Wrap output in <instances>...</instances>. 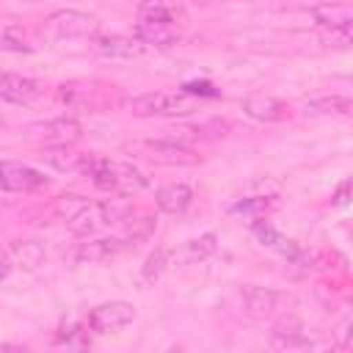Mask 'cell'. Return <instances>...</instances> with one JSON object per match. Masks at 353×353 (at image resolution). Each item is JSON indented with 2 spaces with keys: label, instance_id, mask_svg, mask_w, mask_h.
<instances>
[{
  "label": "cell",
  "instance_id": "cell-1",
  "mask_svg": "<svg viewBox=\"0 0 353 353\" xmlns=\"http://www.w3.org/2000/svg\"><path fill=\"white\" fill-rule=\"evenodd\" d=\"M80 174H85L97 188L113 190V193H124V196H132V193L146 188V176L135 165L119 163V160H108L102 154H85Z\"/></svg>",
  "mask_w": 353,
  "mask_h": 353
},
{
  "label": "cell",
  "instance_id": "cell-2",
  "mask_svg": "<svg viewBox=\"0 0 353 353\" xmlns=\"http://www.w3.org/2000/svg\"><path fill=\"white\" fill-rule=\"evenodd\" d=\"M196 105H199L196 97L188 91H179V94L149 91L130 102V113L132 116H188L196 110Z\"/></svg>",
  "mask_w": 353,
  "mask_h": 353
},
{
  "label": "cell",
  "instance_id": "cell-3",
  "mask_svg": "<svg viewBox=\"0 0 353 353\" xmlns=\"http://www.w3.org/2000/svg\"><path fill=\"white\" fill-rule=\"evenodd\" d=\"M127 149L141 152L143 157H149V160H154V163H168V165H193V163H199V154H196L193 149H188L185 143L171 141V138L135 141V143H130Z\"/></svg>",
  "mask_w": 353,
  "mask_h": 353
},
{
  "label": "cell",
  "instance_id": "cell-4",
  "mask_svg": "<svg viewBox=\"0 0 353 353\" xmlns=\"http://www.w3.org/2000/svg\"><path fill=\"white\" fill-rule=\"evenodd\" d=\"M240 298L245 303V309L254 314V317H268V314H281L287 309L295 306V295L290 292H281V290H270V287H243L240 290Z\"/></svg>",
  "mask_w": 353,
  "mask_h": 353
},
{
  "label": "cell",
  "instance_id": "cell-5",
  "mask_svg": "<svg viewBox=\"0 0 353 353\" xmlns=\"http://www.w3.org/2000/svg\"><path fill=\"white\" fill-rule=\"evenodd\" d=\"M47 22L52 33H58L61 39H94L99 33V19L85 11H74V8L52 11Z\"/></svg>",
  "mask_w": 353,
  "mask_h": 353
},
{
  "label": "cell",
  "instance_id": "cell-6",
  "mask_svg": "<svg viewBox=\"0 0 353 353\" xmlns=\"http://www.w3.org/2000/svg\"><path fill=\"white\" fill-rule=\"evenodd\" d=\"M254 234H256V240H259L265 248L279 251L290 265H301V268H320V265L314 262V256H312V254H306L295 240H290V237H284L281 232H276L270 223H254Z\"/></svg>",
  "mask_w": 353,
  "mask_h": 353
},
{
  "label": "cell",
  "instance_id": "cell-7",
  "mask_svg": "<svg viewBox=\"0 0 353 353\" xmlns=\"http://www.w3.org/2000/svg\"><path fill=\"white\" fill-rule=\"evenodd\" d=\"M135 317V306L127 301H108L88 312V328L94 334H113L124 325H130Z\"/></svg>",
  "mask_w": 353,
  "mask_h": 353
},
{
  "label": "cell",
  "instance_id": "cell-8",
  "mask_svg": "<svg viewBox=\"0 0 353 353\" xmlns=\"http://www.w3.org/2000/svg\"><path fill=\"white\" fill-rule=\"evenodd\" d=\"M28 132H30V138L44 141V146H66L83 135V127L72 116H58V119L41 121V124H30Z\"/></svg>",
  "mask_w": 353,
  "mask_h": 353
},
{
  "label": "cell",
  "instance_id": "cell-9",
  "mask_svg": "<svg viewBox=\"0 0 353 353\" xmlns=\"http://www.w3.org/2000/svg\"><path fill=\"white\" fill-rule=\"evenodd\" d=\"M0 179H3V190H8V193H33V190L47 188V176L41 171H36L33 165H25V163H14V160L3 163Z\"/></svg>",
  "mask_w": 353,
  "mask_h": 353
},
{
  "label": "cell",
  "instance_id": "cell-10",
  "mask_svg": "<svg viewBox=\"0 0 353 353\" xmlns=\"http://www.w3.org/2000/svg\"><path fill=\"white\" fill-rule=\"evenodd\" d=\"M44 80H36V77H22V74H14V72H6L3 80H0V97L11 105H30L33 99H39L44 94Z\"/></svg>",
  "mask_w": 353,
  "mask_h": 353
},
{
  "label": "cell",
  "instance_id": "cell-11",
  "mask_svg": "<svg viewBox=\"0 0 353 353\" xmlns=\"http://www.w3.org/2000/svg\"><path fill=\"white\" fill-rule=\"evenodd\" d=\"M135 248V243L127 237V234H116V237H97V240H88V243H80L77 251H74V259L77 262H105L121 251H130Z\"/></svg>",
  "mask_w": 353,
  "mask_h": 353
},
{
  "label": "cell",
  "instance_id": "cell-12",
  "mask_svg": "<svg viewBox=\"0 0 353 353\" xmlns=\"http://www.w3.org/2000/svg\"><path fill=\"white\" fill-rule=\"evenodd\" d=\"M215 248H218V240H215L212 232H204V234H199V237H190V240H185L179 248H168V268L201 262V259L212 256Z\"/></svg>",
  "mask_w": 353,
  "mask_h": 353
},
{
  "label": "cell",
  "instance_id": "cell-13",
  "mask_svg": "<svg viewBox=\"0 0 353 353\" xmlns=\"http://www.w3.org/2000/svg\"><path fill=\"white\" fill-rule=\"evenodd\" d=\"M132 36H138L149 47H171L174 41L182 39V28H179V22H149V19H141L135 25Z\"/></svg>",
  "mask_w": 353,
  "mask_h": 353
},
{
  "label": "cell",
  "instance_id": "cell-14",
  "mask_svg": "<svg viewBox=\"0 0 353 353\" xmlns=\"http://www.w3.org/2000/svg\"><path fill=\"white\" fill-rule=\"evenodd\" d=\"M270 345L276 350H301V347H312V339L298 320H279L270 328Z\"/></svg>",
  "mask_w": 353,
  "mask_h": 353
},
{
  "label": "cell",
  "instance_id": "cell-15",
  "mask_svg": "<svg viewBox=\"0 0 353 353\" xmlns=\"http://www.w3.org/2000/svg\"><path fill=\"white\" fill-rule=\"evenodd\" d=\"M146 47H149V44H143L138 36H108V39H99V41H97L99 55L116 58V61L141 58V55L146 52Z\"/></svg>",
  "mask_w": 353,
  "mask_h": 353
},
{
  "label": "cell",
  "instance_id": "cell-16",
  "mask_svg": "<svg viewBox=\"0 0 353 353\" xmlns=\"http://www.w3.org/2000/svg\"><path fill=\"white\" fill-rule=\"evenodd\" d=\"M243 110L245 116L256 119V121H281L287 119V105L276 97H265V94H254L243 99Z\"/></svg>",
  "mask_w": 353,
  "mask_h": 353
},
{
  "label": "cell",
  "instance_id": "cell-17",
  "mask_svg": "<svg viewBox=\"0 0 353 353\" xmlns=\"http://www.w3.org/2000/svg\"><path fill=\"white\" fill-rule=\"evenodd\" d=\"M154 201H157V207H160L163 212H168V215H182V212L190 207V201H193V190H190L188 185H182V182H171V185H163V188L154 193Z\"/></svg>",
  "mask_w": 353,
  "mask_h": 353
},
{
  "label": "cell",
  "instance_id": "cell-18",
  "mask_svg": "<svg viewBox=\"0 0 353 353\" xmlns=\"http://www.w3.org/2000/svg\"><path fill=\"white\" fill-rule=\"evenodd\" d=\"M41 160H44L50 168H55V171H80L85 154H83V152H74V149L66 143V146H44V149H41Z\"/></svg>",
  "mask_w": 353,
  "mask_h": 353
},
{
  "label": "cell",
  "instance_id": "cell-19",
  "mask_svg": "<svg viewBox=\"0 0 353 353\" xmlns=\"http://www.w3.org/2000/svg\"><path fill=\"white\" fill-rule=\"evenodd\" d=\"M309 116H353V99L345 97H314L303 102Z\"/></svg>",
  "mask_w": 353,
  "mask_h": 353
},
{
  "label": "cell",
  "instance_id": "cell-20",
  "mask_svg": "<svg viewBox=\"0 0 353 353\" xmlns=\"http://www.w3.org/2000/svg\"><path fill=\"white\" fill-rule=\"evenodd\" d=\"M6 251L11 254L14 265H19L25 270H33V268H39L44 262V245L39 240H17Z\"/></svg>",
  "mask_w": 353,
  "mask_h": 353
},
{
  "label": "cell",
  "instance_id": "cell-21",
  "mask_svg": "<svg viewBox=\"0 0 353 353\" xmlns=\"http://www.w3.org/2000/svg\"><path fill=\"white\" fill-rule=\"evenodd\" d=\"M74 234H80V237H88V234H94L97 229H102L105 226V215H102V207H99V201H91L74 221H69L66 223Z\"/></svg>",
  "mask_w": 353,
  "mask_h": 353
},
{
  "label": "cell",
  "instance_id": "cell-22",
  "mask_svg": "<svg viewBox=\"0 0 353 353\" xmlns=\"http://www.w3.org/2000/svg\"><path fill=\"white\" fill-rule=\"evenodd\" d=\"M91 201L85 199V196H74V193H66V196H58L55 201H52V207H50V215L55 218V221H63V223H69V221H74L85 207H88Z\"/></svg>",
  "mask_w": 353,
  "mask_h": 353
},
{
  "label": "cell",
  "instance_id": "cell-23",
  "mask_svg": "<svg viewBox=\"0 0 353 353\" xmlns=\"http://www.w3.org/2000/svg\"><path fill=\"white\" fill-rule=\"evenodd\" d=\"M312 17H314V22L317 25H323V28H339V25H345L350 17H353V11L347 8V6H339V3H320V6H314L312 8Z\"/></svg>",
  "mask_w": 353,
  "mask_h": 353
},
{
  "label": "cell",
  "instance_id": "cell-24",
  "mask_svg": "<svg viewBox=\"0 0 353 353\" xmlns=\"http://www.w3.org/2000/svg\"><path fill=\"white\" fill-rule=\"evenodd\" d=\"M138 14H141V19H149V22H179L182 19V14L163 0H143Z\"/></svg>",
  "mask_w": 353,
  "mask_h": 353
},
{
  "label": "cell",
  "instance_id": "cell-25",
  "mask_svg": "<svg viewBox=\"0 0 353 353\" xmlns=\"http://www.w3.org/2000/svg\"><path fill=\"white\" fill-rule=\"evenodd\" d=\"M0 44H3L6 52H30V50H33V47L28 44L22 28L14 25V22H6V25H3V39H0Z\"/></svg>",
  "mask_w": 353,
  "mask_h": 353
},
{
  "label": "cell",
  "instance_id": "cell-26",
  "mask_svg": "<svg viewBox=\"0 0 353 353\" xmlns=\"http://www.w3.org/2000/svg\"><path fill=\"white\" fill-rule=\"evenodd\" d=\"M163 270H168V248H157L146 256L143 268H141V279L143 281H154Z\"/></svg>",
  "mask_w": 353,
  "mask_h": 353
},
{
  "label": "cell",
  "instance_id": "cell-27",
  "mask_svg": "<svg viewBox=\"0 0 353 353\" xmlns=\"http://www.w3.org/2000/svg\"><path fill=\"white\" fill-rule=\"evenodd\" d=\"M270 207H273V199H268V196H254V199L237 201V204L232 207V212H256V215H262V212H268Z\"/></svg>",
  "mask_w": 353,
  "mask_h": 353
},
{
  "label": "cell",
  "instance_id": "cell-28",
  "mask_svg": "<svg viewBox=\"0 0 353 353\" xmlns=\"http://www.w3.org/2000/svg\"><path fill=\"white\" fill-rule=\"evenodd\" d=\"M353 201V176H347L339 188H336V193H334V204L336 207H345V204H350Z\"/></svg>",
  "mask_w": 353,
  "mask_h": 353
},
{
  "label": "cell",
  "instance_id": "cell-29",
  "mask_svg": "<svg viewBox=\"0 0 353 353\" xmlns=\"http://www.w3.org/2000/svg\"><path fill=\"white\" fill-rule=\"evenodd\" d=\"M63 342H66V347H88V336H83V328L80 325L69 328L66 336H63Z\"/></svg>",
  "mask_w": 353,
  "mask_h": 353
},
{
  "label": "cell",
  "instance_id": "cell-30",
  "mask_svg": "<svg viewBox=\"0 0 353 353\" xmlns=\"http://www.w3.org/2000/svg\"><path fill=\"white\" fill-rule=\"evenodd\" d=\"M334 36H336L339 41H345V44H353V17H350L345 25L334 28Z\"/></svg>",
  "mask_w": 353,
  "mask_h": 353
},
{
  "label": "cell",
  "instance_id": "cell-31",
  "mask_svg": "<svg viewBox=\"0 0 353 353\" xmlns=\"http://www.w3.org/2000/svg\"><path fill=\"white\" fill-rule=\"evenodd\" d=\"M185 91H188V94H193V97H196V94H204V97H215V91H212L207 83H188V85H185Z\"/></svg>",
  "mask_w": 353,
  "mask_h": 353
},
{
  "label": "cell",
  "instance_id": "cell-32",
  "mask_svg": "<svg viewBox=\"0 0 353 353\" xmlns=\"http://www.w3.org/2000/svg\"><path fill=\"white\" fill-rule=\"evenodd\" d=\"M339 345L347 347V350H353V323H347L345 331H339Z\"/></svg>",
  "mask_w": 353,
  "mask_h": 353
},
{
  "label": "cell",
  "instance_id": "cell-33",
  "mask_svg": "<svg viewBox=\"0 0 353 353\" xmlns=\"http://www.w3.org/2000/svg\"><path fill=\"white\" fill-rule=\"evenodd\" d=\"M0 265H3V270H0V279H8V273H11V268H14V259H11V254H8V251L3 254V262H0Z\"/></svg>",
  "mask_w": 353,
  "mask_h": 353
}]
</instances>
